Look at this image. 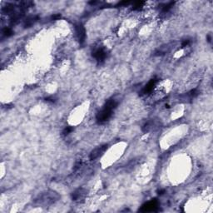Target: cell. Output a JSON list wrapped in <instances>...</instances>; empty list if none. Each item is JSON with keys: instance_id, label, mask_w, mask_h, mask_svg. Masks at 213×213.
<instances>
[{"instance_id": "cell-1", "label": "cell", "mask_w": 213, "mask_h": 213, "mask_svg": "<svg viewBox=\"0 0 213 213\" xmlns=\"http://www.w3.org/2000/svg\"><path fill=\"white\" fill-rule=\"evenodd\" d=\"M60 198L59 194L52 190H48V191L42 192L35 200V202L39 206L42 207H48L52 204H54L55 202H57Z\"/></svg>"}, {"instance_id": "cell-2", "label": "cell", "mask_w": 213, "mask_h": 213, "mask_svg": "<svg viewBox=\"0 0 213 213\" xmlns=\"http://www.w3.org/2000/svg\"><path fill=\"white\" fill-rule=\"evenodd\" d=\"M118 102L114 98H111L107 100L104 107L97 115V121L99 123H103L108 120L112 117L113 110L117 107Z\"/></svg>"}, {"instance_id": "cell-3", "label": "cell", "mask_w": 213, "mask_h": 213, "mask_svg": "<svg viewBox=\"0 0 213 213\" xmlns=\"http://www.w3.org/2000/svg\"><path fill=\"white\" fill-rule=\"evenodd\" d=\"M108 148V145L104 144L102 146H99L98 148H96L95 149H93L91 152L90 155H89V159L92 161H94L96 159H98L101 156L103 155V153L106 151V149Z\"/></svg>"}, {"instance_id": "cell-4", "label": "cell", "mask_w": 213, "mask_h": 213, "mask_svg": "<svg viewBox=\"0 0 213 213\" xmlns=\"http://www.w3.org/2000/svg\"><path fill=\"white\" fill-rule=\"evenodd\" d=\"M158 207V202L157 200H152L148 203H146L142 206V208L140 209L142 212H148V211H155Z\"/></svg>"}, {"instance_id": "cell-5", "label": "cell", "mask_w": 213, "mask_h": 213, "mask_svg": "<svg viewBox=\"0 0 213 213\" xmlns=\"http://www.w3.org/2000/svg\"><path fill=\"white\" fill-rule=\"evenodd\" d=\"M87 196V190L84 188H78L75 190L72 194V199L74 202H81Z\"/></svg>"}, {"instance_id": "cell-6", "label": "cell", "mask_w": 213, "mask_h": 213, "mask_svg": "<svg viewBox=\"0 0 213 213\" xmlns=\"http://www.w3.org/2000/svg\"><path fill=\"white\" fill-rule=\"evenodd\" d=\"M93 57L98 62H103L106 57V52L103 48H98L93 52Z\"/></svg>"}, {"instance_id": "cell-7", "label": "cell", "mask_w": 213, "mask_h": 213, "mask_svg": "<svg viewBox=\"0 0 213 213\" xmlns=\"http://www.w3.org/2000/svg\"><path fill=\"white\" fill-rule=\"evenodd\" d=\"M75 31H76L77 37L81 44H82L85 41L86 38V31H85L84 27L82 24H77L75 26Z\"/></svg>"}, {"instance_id": "cell-8", "label": "cell", "mask_w": 213, "mask_h": 213, "mask_svg": "<svg viewBox=\"0 0 213 213\" xmlns=\"http://www.w3.org/2000/svg\"><path fill=\"white\" fill-rule=\"evenodd\" d=\"M156 82H157V80H155V79L151 80L150 82H148V84L145 86V88L142 89V93H143V94H147V93H151V92L153 90L154 87H155Z\"/></svg>"}, {"instance_id": "cell-9", "label": "cell", "mask_w": 213, "mask_h": 213, "mask_svg": "<svg viewBox=\"0 0 213 213\" xmlns=\"http://www.w3.org/2000/svg\"><path fill=\"white\" fill-rule=\"evenodd\" d=\"M38 19V18L37 16H32V17H29V18H27V19L25 20L24 27H31L32 25H33L36 22H37Z\"/></svg>"}, {"instance_id": "cell-10", "label": "cell", "mask_w": 213, "mask_h": 213, "mask_svg": "<svg viewBox=\"0 0 213 213\" xmlns=\"http://www.w3.org/2000/svg\"><path fill=\"white\" fill-rule=\"evenodd\" d=\"M154 127V122L153 121H150V122H148L146 123L143 127H142V132H148L152 131Z\"/></svg>"}, {"instance_id": "cell-11", "label": "cell", "mask_w": 213, "mask_h": 213, "mask_svg": "<svg viewBox=\"0 0 213 213\" xmlns=\"http://www.w3.org/2000/svg\"><path fill=\"white\" fill-rule=\"evenodd\" d=\"M173 4H174L173 2H171V3H167V4H165V5L162 7V8H161V11L163 12V13H167V12L169 11V9L172 8Z\"/></svg>"}, {"instance_id": "cell-12", "label": "cell", "mask_w": 213, "mask_h": 213, "mask_svg": "<svg viewBox=\"0 0 213 213\" xmlns=\"http://www.w3.org/2000/svg\"><path fill=\"white\" fill-rule=\"evenodd\" d=\"M144 4H145V2H142V1L136 2V3H134L132 8H133L134 10H137V9H140L141 8H142V6L144 5Z\"/></svg>"}, {"instance_id": "cell-13", "label": "cell", "mask_w": 213, "mask_h": 213, "mask_svg": "<svg viewBox=\"0 0 213 213\" xmlns=\"http://www.w3.org/2000/svg\"><path fill=\"white\" fill-rule=\"evenodd\" d=\"M13 33H14V32H13V30H12L10 27H5L3 30V34L4 36H6V37L11 36Z\"/></svg>"}, {"instance_id": "cell-14", "label": "cell", "mask_w": 213, "mask_h": 213, "mask_svg": "<svg viewBox=\"0 0 213 213\" xmlns=\"http://www.w3.org/2000/svg\"><path fill=\"white\" fill-rule=\"evenodd\" d=\"M73 131V127H67L64 130H63V135H69V133H71Z\"/></svg>"}, {"instance_id": "cell-15", "label": "cell", "mask_w": 213, "mask_h": 213, "mask_svg": "<svg viewBox=\"0 0 213 213\" xmlns=\"http://www.w3.org/2000/svg\"><path fill=\"white\" fill-rule=\"evenodd\" d=\"M189 44V40H186V41H184L182 44V48H185V47H186L187 45Z\"/></svg>"}]
</instances>
